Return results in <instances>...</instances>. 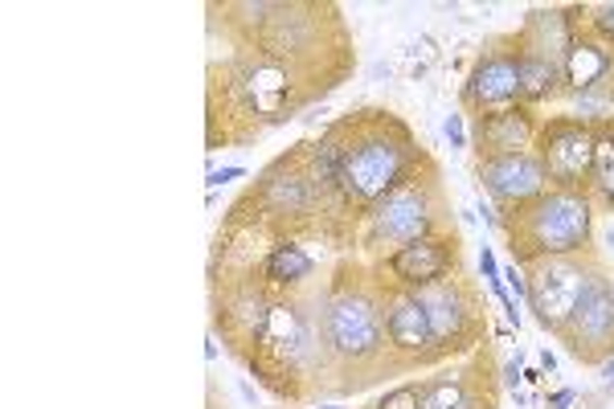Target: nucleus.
I'll list each match as a JSON object with an SVG mask.
<instances>
[{
    "label": "nucleus",
    "mask_w": 614,
    "mask_h": 409,
    "mask_svg": "<svg viewBox=\"0 0 614 409\" xmlns=\"http://www.w3.org/2000/svg\"><path fill=\"white\" fill-rule=\"evenodd\" d=\"M246 176V169L242 164H230V169H209V176H205V188L209 193H218L222 185H234V181H242Z\"/></svg>",
    "instance_id": "23"
},
{
    "label": "nucleus",
    "mask_w": 614,
    "mask_h": 409,
    "mask_svg": "<svg viewBox=\"0 0 614 409\" xmlns=\"http://www.w3.org/2000/svg\"><path fill=\"white\" fill-rule=\"evenodd\" d=\"M414 295L427 307L430 327H434V344H439L443 357L471 348L479 340V332H488L483 320H479L476 295L463 287L459 278H439V283L414 290Z\"/></svg>",
    "instance_id": "8"
},
{
    "label": "nucleus",
    "mask_w": 614,
    "mask_h": 409,
    "mask_svg": "<svg viewBox=\"0 0 614 409\" xmlns=\"http://www.w3.org/2000/svg\"><path fill=\"white\" fill-rule=\"evenodd\" d=\"M443 136L451 139V148H455V152H463V148H467V127H463L459 111H451V115L443 120Z\"/></svg>",
    "instance_id": "24"
},
{
    "label": "nucleus",
    "mask_w": 614,
    "mask_h": 409,
    "mask_svg": "<svg viewBox=\"0 0 614 409\" xmlns=\"http://www.w3.org/2000/svg\"><path fill=\"white\" fill-rule=\"evenodd\" d=\"M557 340L581 364H602V360L614 357V287L598 262L594 271H590V278H586V287H581L565 327L557 332Z\"/></svg>",
    "instance_id": "6"
},
{
    "label": "nucleus",
    "mask_w": 614,
    "mask_h": 409,
    "mask_svg": "<svg viewBox=\"0 0 614 409\" xmlns=\"http://www.w3.org/2000/svg\"><path fill=\"white\" fill-rule=\"evenodd\" d=\"M500 278H504V287H508L512 299H525V303H529V271H525V267L512 262V267L500 271Z\"/></svg>",
    "instance_id": "22"
},
{
    "label": "nucleus",
    "mask_w": 614,
    "mask_h": 409,
    "mask_svg": "<svg viewBox=\"0 0 614 409\" xmlns=\"http://www.w3.org/2000/svg\"><path fill=\"white\" fill-rule=\"evenodd\" d=\"M520 360H525V352H516V360H508L504 364V385H508L512 393L525 385V373H520Z\"/></svg>",
    "instance_id": "26"
},
{
    "label": "nucleus",
    "mask_w": 614,
    "mask_h": 409,
    "mask_svg": "<svg viewBox=\"0 0 614 409\" xmlns=\"http://www.w3.org/2000/svg\"><path fill=\"white\" fill-rule=\"evenodd\" d=\"M525 271H529V311L537 315V324L557 336L565 320H569L574 303H578L594 262H581V255L545 258V262H532Z\"/></svg>",
    "instance_id": "7"
},
{
    "label": "nucleus",
    "mask_w": 614,
    "mask_h": 409,
    "mask_svg": "<svg viewBox=\"0 0 614 409\" xmlns=\"http://www.w3.org/2000/svg\"><path fill=\"white\" fill-rule=\"evenodd\" d=\"M250 201L262 209V218H304L307 209L316 205V193H311L304 172V144H299V152L291 156V160L283 156L262 176V185H258V193Z\"/></svg>",
    "instance_id": "13"
},
{
    "label": "nucleus",
    "mask_w": 614,
    "mask_h": 409,
    "mask_svg": "<svg viewBox=\"0 0 614 409\" xmlns=\"http://www.w3.org/2000/svg\"><path fill=\"white\" fill-rule=\"evenodd\" d=\"M537 132H541V120L532 115V107H525V102L504 107V111H488V115L476 120L479 160H488V156L532 152V148H537Z\"/></svg>",
    "instance_id": "14"
},
{
    "label": "nucleus",
    "mask_w": 614,
    "mask_h": 409,
    "mask_svg": "<svg viewBox=\"0 0 614 409\" xmlns=\"http://www.w3.org/2000/svg\"><path fill=\"white\" fill-rule=\"evenodd\" d=\"M590 21H586V29L602 41V46H611L614 50V4H594V9H586Z\"/></svg>",
    "instance_id": "21"
},
{
    "label": "nucleus",
    "mask_w": 614,
    "mask_h": 409,
    "mask_svg": "<svg viewBox=\"0 0 614 409\" xmlns=\"http://www.w3.org/2000/svg\"><path fill=\"white\" fill-rule=\"evenodd\" d=\"M418 144L393 111H353L344 115V156L336 172V201L348 209H373L381 197L418 169Z\"/></svg>",
    "instance_id": "1"
},
{
    "label": "nucleus",
    "mask_w": 614,
    "mask_h": 409,
    "mask_svg": "<svg viewBox=\"0 0 614 409\" xmlns=\"http://www.w3.org/2000/svg\"><path fill=\"white\" fill-rule=\"evenodd\" d=\"M455 262H459V241L430 234V238L406 241L393 255H385V271H390L393 287L422 290L430 283L446 278V274L455 271Z\"/></svg>",
    "instance_id": "11"
},
{
    "label": "nucleus",
    "mask_w": 614,
    "mask_h": 409,
    "mask_svg": "<svg viewBox=\"0 0 614 409\" xmlns=\"http://www.w3.org/2000/svg\"><path fill=\"white\" fill-rule=\"evenodd\" d=\"M598 376H602V381H614V357L598 364Z\"/></svg>",
    "instance_id": "29"
},
{
    "label": "nucleus",
    "mask_w": 614,
    "mask_h": 409,
    "mask_svg": "<svg viewBox=\"0 0 614 409\" xmlns=\"http://www.w3.org/2000/svg\"><path fill=\"white\" fill-rule=\"evenodd\" d=\"M512 41H516V62H520V102L537 107V102L562 95V66H553L549 58L529 50L520 37H512Z\"/></svg>",
    "instance_id": "17"
},
{
    "label": "nucleus",
    "mask_w": 614,
    "mask_h": 409,
    "mask_svg": "<svg viewBox=\"0 0 614 409\" xmlns=\"http://www.w3.org/2000/svg\"><path fill=\"white\" fill-rule=\"evenodd\" d=\"M476 176H479V185H483V193L500 205V213L537 201L545 188H553L549 185L545 164H541V156L537 152L488 156V160H479Z\"/></svg>",
    "instance_id": "10"
},
{
    "label": "nucleus",
    "mask_w": 614,
    "mask_h": 409,
    "mask_svg": "<svg viewBox=\"0 0 614 409\" xmlns=\"http://www.w3.org/2000/svg\"><path fill=\"white\" fill-rule=\"evenodd\" d=\"M532 152L541 156L553 188L590 193V181H594V123L578 120V115H553V120L541 123Z\"/></svg>",
    "instance_id": "5"
},
{
    "label": "nucleus",
    "mask_w": 614,
    "mask_h": 409,
    "mask_svg": "<svg viewBox=\"0 0 614 409\" xmlns=\"http://www.w3.org/2000/svg\"><path fill=\"white\" fill-rule=\"evenodd\" d=\"M418 406H422V381H406L397 389L381 393L373 409H418Z\"/></svg>",
    "instance_id": "20"
},
{
    "label": "nucleus",
    "mask_w": 614,
    "mask_h": 409,
    "mask_svg": "<svg viewBox=\"0 0 614 409\" xmlns=\"http://www.w3.org/2000/svg\"><path fill=\"white\" fill-rule=\"evenodd\" d=\"M492 385H488V369L471 364V369H455V373L430 376L422 381V406L418 409H492Z\"/></svg>",
    "instance_id": "16"
},
{
    "label": "nucleus",
    "mask_w": 614,
    "mask_h": 409,
    "mask_svg": "<svg viewBox=\"0 0 614 409\" xmlns=\"http://www.w3.org/2000/svg\"><path fill=\"white\" fill-rule=\"evenodd\" d=\"M520 102V62H516V41L492 46L476 58V66L463 83V107L488 115V111H504Z\"/></svg>",
    "instance_id": "9"
},
{
    "label": "nucleus",
    "mask_w": 614,
    "mask_h": 409,
    "mask_svg": "<svg viewBox=\"0 0 614 409\" xmlns=\"http://www.w3.org/2000/svg\"><path fill=\"white\" fill-rule=\"evenodd\" d=\"M385 340L397 357L406 360H439V344H434V327H430V315L422 299L414 290L393 287V295L385 299Z\"/></svg>",
    "instance_id": "12"
},
{
    "label": "nucleus",
    "mask_w": 614,
    "mask_h": 409,
    "mask_svg": "<svg viewBox=\"0 0 614 409\" xmlns=\"http://www.w3.org/2000/svg\"><path fill=\"white\" fill-rule=\"evenodd\" d=\"M311 271H316V262H311V255H307L304 246H295V241H279V246H271V255L262 258V278H267L271 287H283V290L307 283Z\"/></svg>",
    "instance_id": "18"
},
{
    "label": "nucleus",
    "mask_w": 614,
    "mask_h": 409,
    "mask_svg": "<svg viewBox=\"0 0 614 409\" xmlns=\"http://www.w3.org/2000/svg\"><path fill=\"white\" fill-rule=\"evenodd\" d=\"M594 197L574 188H545L537 201L508 209L500 230L508 234L516 267L586 255L594 246Z\"/></svg>",
    "instance_id": "2"
},
{
    "label": "nucleus",
    "mask_w": 614,
    "mask_h": 409,
    "mask_svg": "<svg viewBox=\"0 0 614 409\" xmlns=\"http://www.w3.org/2000/svg\"><path fill=\"white\" fill-rule=\"evenodd\" d=\"M614 83V50L602 46L586 25H578L574 34V46L565 53V66H562V90L565 95H586V90H598V86H611Z\"/></svg>",
    "instance_id": "15"
},
{
    "label": "nucleus",
    "mask_w": 614,
    "mask_h": 409,
    "mask_svg": "<svg viewBox=\"0 0 614 409\" xmlns=\"http://www.w3.org/2000/svg\"><path fill=\"white\" fill-rule=\"evenodd\" d=\"M545 406H549V409H574V406H578V389H557V393H549Z\"/></svg>",
    "instance_id": "27"
},
{
    "label": "nucleus",
    "mask_w": 614,
    "mask_h": 409,
    "mask_svg": "<svg viewBox=\"0 0 614 409\" xmlns=\"http://www.w3.org/2000/svg\"><path fill=\"white\" fill-rule=\"evenodd\" d=\"M439 225V188L434 181H418V169L409 172L390 197L365 213V246H406V241L430 238Z\"/></svg>",
    "instance_id": "4"
},
{
    "label": "nucleus",
    "mask_w": 614,
    "mask_h": 409,
    "mask_svg": "<svg viewBox=\"0 0 614 409\" xmlns=\"http://www.w3.org/2000/svg\"><path fill=\"white\" fill-rule=\"evenodd\" d=\"M537 369H541V373H557V352L541 348V357H537Z\"/></svg>",
    "instance_id": "28"
},
{
    "label": "nucleus",
    "mask_w": 614,
    "mask_h": 409,
    "mask_svg": "<svg viewBox=\"0 0 614 409\" xmlns=\"http://www.w3.org/2000/svg\"><path fill=\"white\" fill-rule=\"evenodd\" d=\"M316 409H341V406H316Z\"/></svg>",
    "instance_id": "31"
},
{
    "label": "nucleus",
    "mask_w": 614,
    "mask_h": 409,
    "mask_svg": "<svg viewBox=\"0 0 614 409\" xmlns=\"http://www.w3.org/2000/svg\"><path fill=\"white\" fill-rule=\"evenodd\" d=\"M320 336L332 360L344 364H365L377 360L385 348V320H381V299L369 295L360 283H341L320 307Z\"/></svg>",
    "instance_id": "3"
},
{
    "label": "nucleus",
    "mask_w": 614,
    "mask_h": 409,
    "mask_svg": "<svg viewBox=\"0 0 614 409\" xmlns=\"http://www.w3.org/2000/svg\"><path fill=\"white\" fill-rule=\"evenodd\" d=\"M590 197L614 213V115L594 123V181H590Z\"/></svg>",
    "instance_id": "19"
},
{
    "label": "nucleus",
    "mask_w": 614,
    "mask_h": 409,
    "mask_svg": "<svg viewBox=\"0 0 614 409\" xmlns=\"http://www.w3.org/2000/svg\"><path fill=\"white\" fill-rule=\"evenodd\" d=\"M479 274L492 283V278H500V262H495V250L492 246H479Z\"/></svg>",
    "instance_id": "25"
},
{
    "label": "nucleus",
    "mask_w": 614,
    "mask_h": 409,
    "mask_svg": "<svg viewBox=\"0 0 614 409\" xmlns=\"http://www.w3.org/2000/svg\"><path fill=\"white\" fill-rule=\"evenodd\" d=\"M238 389H242V397H246V401H250V406H255V401H258V393H255V389H250V385H246V381H242Z\"/></svg>",
    "instance_id": "30"
}]
</instances>
